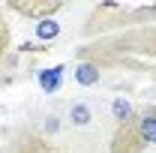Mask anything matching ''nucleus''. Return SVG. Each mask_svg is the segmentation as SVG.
I'll use <instances>...</instances> for the list:
<instances>
[{
  "label": "nucleus",
  "instance_id": "nucleus-4",
  "mask_svg": "<svg viewBox=\"0 0 156 153\" xmlns=\"http://www.w3.org/2000/svg\"><path fill=\"white\" fill-rule=\"evenodd\" d=\"M9 153H54L51 144L36 132H27V129H18L12 135V144H9Z\"/></svg>",
  "mask_w": 156,
  "mask_h": 153
},
{
  "label": "nucleus",
  "instance_id": "nucleus-9",
  "mask_svg": "<svg viewBox=\"0 0 156 153\" xmlns=\"http://www.w3.org/2000/svg\"><path fill=\"white\" fill-rule=\"evenodd\" d=\"M33 33H36L39 42H54L60 36V24L54 18H45V21H36V27H33Z\"/></svg>",
  "mask_w": 156,
  "mask_h": 153
},
{
  "label": "nucleus",
  "instance_id": "nucleus-8",
  "mask_svg": "<svg viewBox=\"0 0 156 153\" xmlns=\"http://www.w3.org/2000/svg\"><path fill=\"white\" fill-rule=\"evenodd\" d=\"M75 129H84V126H90L93 123V111H90V105L87 102H75L72 108H69V117H66Z\"/></svg>",
  "mask_w": 156,
  "mask_h": 153
},
{
  "label": "nucleus",
  "instance_id": "nucleus-5",
  "mask_svg": "<svg viewBox=\"0 0 156 153\" xmlns=\"http://www.w3.org/2000/svg\"><path fill=\"white\" fill-rule=\"evenodd\" d=\"M135 123H138V132L144 138V144L150 147L156 144V105H144L135 111Z\"/></svg>",
  "mask_w": 156,
  "mask_h": 153
},
{
  "label": "nucleus",
  "instance_id": "nucleus-10",
  "mask_svg": "<svg viewBox=\"0 0 156 153\" xmlns=\"http://www.w3.org/2000/svg\"><path fill=\"white\" fill-rule=\"evenodd\" d=\"M111 114H114L117 123H126V120H132V117H135V105H132L126 96H117L114 102H111Z\"/></svg>",
  "mask_w": 156,
  "mask_h": 153
},
{
  "label": "nucleus",
  "instance_id": "nucleus-2",
  "mask_svg": "<svg viewBox=\"0 0 156 153\" xmlns=\"http://www.w3.org/2000/svg\"><path fill=\"white\" fill-rule=\"evenodd\" d=\"M108 150H111V153H141V150H147L144 138H141V132H138L135 117H132V120H126V123H117Z\"/></svg>",
  "mask_w": 156,
  "mask_h": 153
},
{
  "label": "nucleus",
  "instance_id": "nucleus-11",
  "mask_svg": "<svg viewBox=\"0 0 156 153\" xmlns=\"http://www.w3.org/2000/svg\"><path fill=\"white\" fill-rule=\"evenodd\" d=\"M9 45H12V30H9V24H6V15L0 12V57L9 51Z\"/></svg>",
  "mask_w": 156,
  "mask_h": 153
},
{
  "label": "nucleus",
  "instance_id": "nucleus-12",
  "mask_svg": "<svg viewBox=\"0 0 156 153\" xmlns=\"http://www.w3.org/2000/svg\"><path fill=\"white\" fill-rule=\"evenodd\" d=\"M45 132H54V135L60 132V117H57V114L48 117V123H45Z\"/></svg>",
  "mask_w": 156,
  "mask_h": 153
},
{
  "label": "nucleus",
  "instance_id": "nucleus-1",
  "mask_svg": "<svg viewBox=\"0 0 156 153\" xmlns=\"http://www.w3.org/2000/svg\"><path fill=\"white\" fill-rule=\"evenodd\" d=\"M117 51H123L126 57L120 60L117 66H129V69H141L138 57L150 60L156 54V30H141V33H129V36L111 39V42H99V45H87L78 51V60H90V63H102V60L114 57ZM147 66V63H144Z\"/></svg>",
  "mask_w": 156,
  "mask_h": 153
},
{
  "label": "nucleus",
  "instance_id": "nucleus-6",
  "mask_svg": "<svg viewBox=\"0 0 156 153\" xmlns=\"http://www.w3.org/2000/svg\"><path fill=\"white\" fill-rule=\"evenodd\" d=\"M72 78H75V84H81V87H93V84H99V78H102V69H99L96 63H90V60H78Z\"/></svg>",
  "mask_w": 156,
  "mask_h": 153
},
{
  "label": "nucleus",
  "instance_id": "nucleus-3",
  "mask_svg": "<svg viewBox=\"0 0 156 153\" xmlns=\"http://www.w3.org/2000/svg\"><path fill=\"white\" fill-rule=\"evenodd\" d=\"M6 9L18 12L24 18H36V21H45V18H54L60 9H63V0H42V3H21V0H9Z\"/></svg>",
  "mask_w": 156,
  "mask_h": 153
},
{
  "label": "nucleus",
  "instance_id": "nucleus-7",
  "mask_svg": "<svg viewBox=\"0 0 156 153\" xmlns=\"http://www.w3.org/2000/svg\"><path fill=\"white\" fill-rule=\"evenodd\" d=\"M63 72H66V66H51V69H39V87H42V93H57L60 87H63Z\"/></svg>",
  "mask_w": 156,
  "mask_h": 153
}]
</instances>
